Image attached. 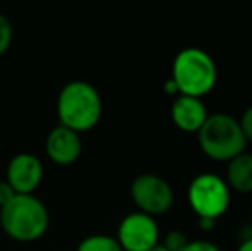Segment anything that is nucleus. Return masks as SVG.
Instances as JSON below:
<instances>
[{
	"label": "nucleus",
	"instance_id": "obj_1",
	"mask_svg": "<svg viewBox=\"0 0 252 251\" xmlns=\"http://www.w3.org/2000/svg\"><path fill=\"white\" fill-rule=\"evenodd\" d=\"M103 102L98 90L83 79L69 81L57 97V115L60 126L76 133H86L100 122Z\"/></svg>",
	"mask_w": 252,
	"mask_h": 251
},
{
	"label": "nucleus",
	"instance_id": "obj_2",
	"mask_svg": "<svg viewBox=\"0 0 252 251\" xmlns=\"http://www.w3.org/2000/svg\"><path fill=\"white\" fill-rule=\"evenodd\" d=\"M0 224L10 239L31 243L45 236L50 214L43 201L34 194H16L0 208Z\"/></svg>",
	"mask_w": 252,
	"mask_h": 251
},
{
	"label": "nucleus",
	"instance_id": "obj_3",
	"mask_svg": "<svg viewBox=\"0 0 252 251\" xmlns=\"http://www.w3.org/2000/svg\"><path fill=\"white\" fill-rule=\"evenodd\" d=\"M179 95L201 98L215 88L218 79L216 62L199 47L182 48L172 64V77Z\"/></svg>",
	"mask_w": 252,
	"mask_h": 251
},
{
	"label": "nucleus",
	"instance_id": "obj_4",
	"mask_svg": "<svg viewBox=\"0 0 252 251\" xmlns=\"http://www.w3.org/2000/svg\"><path fill=\"white\" fill-rule=\"evenodd\" d=\"M197 141L201 150L209 158L218 162H228L246 151L247 140L235 117L228 114L208 115L206 122L197 131Z\"/></svg>",
	"mask_w": 252,
	"mask_h": 251
},
{
	"label": "nucleus",
	"instance_id": "obj_5",
	"mask_svg": "<svg viewBox=\"0 0 252 251\" xmlns=\"http://www.w3.org/2000/svg\"><path fill=\"white\" fill-rule=\"evenodd\" d=\"M187 198L197 217L216 220L230 207V188L218 174L202 172L190 181Z\"/></svg>",
	"mask_w": 252,
	"mask_h": 251
},
{
	"label": "nucleus",
	"instance_id": "obj_6",
	"mask_svg": "<svg viewBox=\"0 0 252 251\" xmlns=\"http://www.w3.org/2000/svg\"><path fill=\"white\" fill-rule=\"evenodd\" d=\"M130 196L139 212L151 217L168 212L173 205V189L156 174H141L130 184Z\"/></svg>",
	"mask_w": 252,
	"mask_h": 251
},
{
	"label": "nucleus",
	"instance_id": "obj_7",
	"mask_svg": "<svg viewBox=\"0 0 252 251\" xmlns=\"http://www.w3.org/2000/svg\"><path fill=\"white\" fill-rule=\"evenodd\" d=\"M115 239L124 251H148L159 243V227L155 217L137 210L120 220Z\"/></svg>",
	"mask_w": 252,
	"mask_h": 251
},
{
	"label": "nucleus",
	"instance_id": "obj_8",
	"mask_svg": "<svg viewBox=\"0 0 252 251\" xmlns=\"http://www.w3.org/2000/svg\"><path fill=\"white\" fill-rule=\"evenodd\" d=\"M43 179V164L36 155L21 151L10 158L5 181L17 194H33Z\"/></svg>",
	"mask_w": 252,
	"mask_h": 251
},
{
	"label": "nucleus",
	"instance_id": "obj_9",
	"mask_svg": "<svg viewBox=\"0 0 252 251\" xmlns=\"http://www.w3.org/2000/svg\"><path fill=\"white\" fill-rule=\"evenodd\" d=\"M48 158L57 165H70L81 157L83 140L81 134L63 126H55L45 141Z\"/></svg>",
	"mask_w": 252,
	"mask_h": 251
},
{
	"label": "nucleus",
	"instance_id": "obj_10",
	"mask_svg": "<svg viewBox=\"0 0 252 251\" xmlns=\"http://www.w3.org/2000/svg\"><path fill=\"white\" fill-rule=\"evenodd\" d=\"M170 114L173 124L186 133H197L209 115L201 98L187 97V95H177Z\"/></svg>",
	"mask_w": 252,
	"mask_h": 251
},
{
	"label": "nucleus",
	"instance_id": "obj_11",
	"mask_svg": "<svg viewBox=\"0 0 252 251\" xmlns=\"http://www.w3.org/2000/svg\"><path fill=\"white\" fill-rule=\"evenodd\" d=\"M226 184L239 193H252V153L242 151L228 160Z\"/></svg>",
	"mask_w": 252,
	"mask_h": 251
},
{
	"label": "nucleus",
	"instance_id": "obj_12",
	"mask_svg": "<svg viewBox=\"0 0 252 251\" xmlns=\"http://www.w3.org/2000/svg\"><path fill=\"white\" fill-rule=\"evenodd\" d=\"M77 251H124L119 241L106 234H91L77 246Z\"/></svg>",
	"mask_w": 252,
	"mask_h": 251
},
{
	"label": "nucleus",
	"instance_id": "obj_13",
	"mask_svg": "<svg viewBox=\"0 0 252 251\" xmlns=\"http://www.w3.org/2000/svg\"><path fill=\"white\" fill-rule=\"evenodd\" d=\"M12 38H14L12 24H10L9 17L0 12V57L9 50L10 43H12Z\"/></svg>",
	"mask_w": 252,
	"mask_h": 251
},
{
	"label": "nucleus",
	"instance_id": "obj_14",
	"mask_svg": "<svg viewBox=\"0 0 252 251\" xmlns=\"http://www.w3.org/2000/svg\"><path fill=\"white\" fill-rule=\"evenodd\" d=\"M187 243H189V239H187V236L184 234L182 231H170L168 234L165 236L161 245L168 251H180Z\"/></svg>",
	"mask_w": 252,
	"mask_h": 251
},
{
	"label": "nucleus",
	"instance_id": "obj_15",
	"mask_svg": "<svg viewBox=\"0 0 252 251\" xmlns=\"http://www.w3.org/2000/svg\"><path fill=\"white\" fill-rule=\"evenodd\" d=\"M180 251H221L218 245L206 239H199V241H189Z\"/></svg>",
	"mask_w": 252,
	"mask_h": 251
},
{
	"label": "nucleus",
	"instance_id": "obj_16",
	"mask_svg": "<svg viewBox=\"0 0 252 251\" xmlns=\"http://www.w3.org/2000/svg\"><path fill=\"white\" fill-rule=\"evenodd\" d=\"M239 124H240V129H242L244 136H246L247 143H249V141H252V105L244 110Z\"/></svg>",
	"mask_w": 252,
	"mask_h": 251
},
{
	"label": "nucleus",
	"instance_id": "obj_17",
	"mask_svg": "<svg viewBox=\"0 0 252 251\" xmlns=\"http://www.w3.org/2000/svg\"><path fill=\"white\" fill-rule=\"evenodd\" d=\"M16 191L10 188V184L7 181H2L0 182V208L3 207V205H7L10 200H12L14 196H16Z\"/></svg>",
	"mask_w": 252,
	"mask_h": 251
},
{
	"label": "nucleus",
	"instance_id": "obj_18",
	"mask_svg": "<svg viewBox=\"0 0 252 251\" xmlns=\"http://www.w3.org/2000/svg\"><path fill=\"white\" fill-rule=\"evenodd\" d=\"M216 225V220H213V218H199V227L202 231H211V229H215Z\"/></svg>",
	"mask_w": 252,
	"mask_h": 251
},
{
	"label": "nucleus",
	"instance_id": "obj_19",
	"mask_svg": "<svg viewBox=\"0 0 252 251\" xmlns=\"http://www.w3.org/2000/svg\"><path fill=\"white\" fill-rule=\"evenodd\" d=\"M165 91H166L168 95H179V90H177L175 83H173L172 79L165 81Z\"/></svg>",
	"mask_w": 252,
	"mask_h": 251
},
{
	"label": "nucleus",
	"instance_id": "obj_20",
	"mask_svg": "<svg viewBox=\"0 0 252 251\" xmlns=\"http://www.w3.org/2000/svg\"><path fill=\"white\" fill-rule=\"evenodd\" d=\"M237 251H252V236H251V238H247V239H244V241L239 245Z\"/></svg>",
	"mask_w": 252,
	"mask_h": 251
},
{
	"label": "nucleus",
	"instance_id": "obj_21",
	"mask_svg": "<svg viewBox=\"0 0 252 251\" xmlns=\"http://www.w3.org/2000/svg\"><path fill=\"white\" fill-rule=\"evenodd\" d=\"M148 251H168V250H166L165 246L161 245V243H158V245L153 246V248H151V250H148Z\"/></svg>",
	"mask_w": 252,
	"mask_h": 251
}]
</instances>
